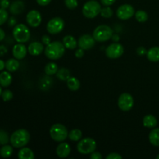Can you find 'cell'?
<instances>
[{
    "mask_svg": "<svg viewBox=\"0 0 159 159\" xmlns=\"http://www.w3.org/2000/svg\"><path fill=\"white\" fill-rule=\"evenodd\" d=\"M96 149V142L93 138H86L80 140L77 144V150L82 155H90Z\"/></svg>",
    "mask_w": 159,
    "mask_h": 159,
    "instance_id": "7",
    "label": "cell"
},
{
    "mask_svg": "<svg viewBox=\"0 0 159 159\" xmlns=\"http://www.w3.org/2000/svg\"><path fill=\"white\" fill-rule=\"evenodd\" d=\"M4 68H6V63L0 59V71H2Z\"/></svg>",
    "mask_w": 159,
    "mask_h": 159,
    "instance_id": "47",
    "label": "cell"
},
{
    "mask_svg": "<svg viewBox=\"0 0 159 159\" xmlns=\"http://www.w3.org/2000/svg\"><path fill=\"white\" fill-rule=\"evenodd\" d=\"M5 36H6V34H5V31L3 30L2 28H0V42L2 41L5 38Z\"/></svg>",
    "mask_w": 159,
    "mask_h": 159,
    "instance_id": "45",
    "label": "cell"
},
{
    "mask_svg": "<svg viewBox=\"0 0 159 159\" xmlns=\"http://www.w3.org/2000/svg\"><path fill=\"white\" fill-rule=\"evenodd\" d=\"M134 98L130 93H122L119 96L117 100V105L122 111H130L134 107Z\"/></svg>",
    "mask_w": 159,
    "mask_h": 159,
    "instance_id": "9",
    "label": "cell"
},
{
    "mask_svg": "<svg viewBox=\"0 0 159 159\" xmlns=\"http://www.w3.org/2000/svg\"><path fill=\"white\" fill-rule=\"evenodd\" d=\"M12 152H13L12 146L5 144V145H2V147L0 148V156L5 158H9L12 155Z\"/></svg>",
    "mask_w": 159,
    "mask_h": 159,
    "instance_id": "28",
    "label": "cell"
},
{
    "mask_svg": "<svg viewBox=\"0 0 159 159\" xmlns=\"http://www.w3.org/2000/svg\"><path fill=\"white\" fill-rule=\"evenodd\" d=\"M20 68V62L16 58H10L6 61V68L9 72H15Z\"/></svg>",
    "mask_w": 159,
    "mask_h": 159,
    "instance_id": "24",
    "label": "cell"
},
{
    "mask_svg": "<svg viewBox=\"0 0 159 159\" xmlns=\"http://www.w3.org/2000/svg\"><path fill=\"white\" fill-rule=\"evenodd\" d=\"M18 158L20 159H34V152L29 148H21L20 152H18Z\"/></svg>",
    "mask_w": 159,
    "mask_h": 159,
    "instance_id": "22",
    "label": "cell"
},
{
    "mask_svg": "<svg viewBox=\"0 0 159 159\" xmlns=\"http://www.w3.org/2000/svg\"><path fill=\"white\" fill-rule=\"evenodd\" d=\"M28 50L22 43H18L12 48V55L17 60H22L26 57Z\"/></svg>",
    "mask_w": 159,
    "mask_h": 159,
    "instance_id": "14",
    "label": "cell"
},
{
    "mask_svg": "<svg viewBox=\"0 0 159 159\" xmlns=\"http://www.w3.org/2000/svg\"><path fill=\"white\" fill-rule=\"evenodd\" d=\"M2 93V86H1V85H0V96H1Z\"/></svg>",
    "mask_w": 159,
    "mask_h": 159,
    "instance_id": "48",
    "label": "cell"
},
{
    "mask_svg": "<svg viewBox=\"0 0 159 159\" xmlns=\"http://www.w3.org/2000/svg\"><path fill=\"white\" fill-rule=\"evenodd\" d=\"M135 19L139 23H145L148 20V15L147 12L144 10H138L134 14Z\"/></svg>",
    "mask_w": 159,
    "mask_h": 159,
    "instance_id": "30",
    "label": "cell"
},
{
    "mask_svg": "<svg viewBox=\"0 0 159 159\" xmlns=\"http://www.w3.org/2000/svg\"><path fill=\"white\" fill-rule=\"evenodd\" d=\"M80 81L75 77H70L67 80V86L71 91L75 92L78 91L80 88Z\"/></svg>",
    "mask_w": 159,
    "mask_h": 159,
    "instance_id": "25",
    "label": "cell"
},
{
    "mask_svg": "<svg viewBox=\"0 0 159 159\" xmlns=\"http://www.w3.org/2000/svg\"><path fill=\"white\" fill-rule=\"evenodd\" d=\"M12 35L14 39L18 43H26L30 39V31L26 25L20 23L14 26L12 30Z\"/></svg>",
    "mask_w": 159,
    "mask_h": 159,
    "instance_id": "3",
    "label": "cell"
},
{
    "mask_svg": "<svg viewBox=\"0 0 159 159\" xmlns=\"http://www.w3.org/2000/svg\"><path fill=\"white\" fill-rule=\"evenodd\" d=\"M71 153V148L70 145L66 142H61L56 148V154L61 158H65Z\"/></svg>",
    "mask_w": 159,
    "mask_h": 159,
    "instance_id": "15",
    "label": "cell"
},
{
    "mask_svg": "<svg viewBox=\"0 0 159 159\" xmlns=\"http://www.w3.org/2000/svg\"><path fill=\"white\" fill-rule=\"evenodd\" d=\"M135 14L134 8L130 4L121 5L116 10V16L121 20H127Z\"/></svg>",
    "mask_w": 159,
    "mask_h": 159,
    "instance_id": "11",
    "label": "cell"
},
{
    "mask_svg": "<svg viewBox=\"0 0 159 159\" xmlns=\"http://www.w3.org/2000/svg\"><path fill=\"white\" fill-rule=\"evenodd\" d=\"M113 30L107 25H99L93 31V37L97 42H105L110 40L113 36Z\"/></svg>",
    "mask_w": 159,
    "mask_h": 159,
    "instance_id": "5",
    "label": "cell"
},
{
    "mask_svg": "<svg viewBox=\"0 0 159 159\" xmlns=\"http://www.w3.org/2000/svg\"><path fill=\"white\" fill-rule=\"evenodd\" d=\"M143 125L147 128H155L158 125V120L152 114H148L143 118Z\"/></svg>",
    "mask_w": 159,
    "mask_h": 159,
    "instance_id": "20",
    "label": "cell"
},
{
    "mask_svg": "<svg viewBox=\"0 0 159 159\" xmlns=\"http://www.w3.org/2000/svg\"><path fill=\"white\" fill-rule=\"evenodd\" d=\"M75 57H77V58H82V57L84 56V50L79 48V49H77L75 51Z\"/></svg>",
    "mask_w": 159,
    "mask_h": 159,
    "instance_id": "40",
    "label": "cell"
},
{
    "mask_svg": "<svg viewBox=\"0 0 159 159\" xmlns=\"http://www.w3.org/2000/svg\"><path fill=\"white\" fill-rule=\"evenodd\" d=\"M65 53V47L61 41L51 42L44 49V54L51 60H57L61 58Z\"/></svg>",
    "mask_w": 159,
    "mask_h": 159,
    "instance_id": "1",
    "label": "cell"
},
{
    "mask_svg": "<svg viewBox=\"0 0 159 159\" xmlns=\"http://www.w3.org/2000/svg\"><path fill=\"white\" fill-rule=\"evenodd\" d=\"M56 76L57 79L61 81H66L71 77V72L68 69L65 68H62L59 69L56 73Z\"/></svg>",
    "mask_w": 159,
    "mask_h": 159,
    "instance_id": "26",
    "label": "cell"
},
{
    "mask_svg": "<svg viewBox=\"0 0 159 159\" xmlns=\"http://www.w3.org/2000/svg\"><path fill=\"white\" fill-rule=\"evenodd\" d=\"M124 52V47L118 42H114V43H111L106 49V55L110 59L119 58L123 55Z\"/></svg>",
    "mask_w": 159,
    "mask_h": 159,
    "instance_id": "10",
    "label": "cell"
},
{
    "mask_svg": "<svg viewBox=\"0 0 159 159\" xmlns=\"http://www.w3.org/2000/svg\"><path fill=\"white\" fill-rule=\"evenodd\" d=\"M12 81V75L9 71H2L0 73V85L2 87H8L11 85Z\"/></svg>",
    "mask_w": 159,
    "mask_h": 159,
    "instance_id": "19",
    "label": "cell"
},
{
    "mask_svg": "<svg viewBox=\"0 0 159 159\" xmlns=\"http://www.w3.org/2000/svg\"><path fill=\"white\" fill-rule=\"evenodd\" d=\"M26 22L31 27H37L42 22V16L39 11L33 9L26 15Z\"/></svg>",
    "mask_w": 159,
    "mask_h": 159,
    "instance_id": "13",
    "label": "cell"
},
{
    "mask_svg": "<svg viewBox=\"0 0 159 159\" xmlns=\"http://www.w3.org/2000/svg\"><path fill=\"white\" fill-rule=\"evenodd\" d=\"M41 41L42 43H43V44L47 46V45H48L51 43V37L48 35H46V34H45V35H43V37H41Z\"/></svg>",
    "mask_w": 159,
    "mask_h": 159,
    "instance_id": "39",
    "label": "cell"
},
{
    "mask_svg": "<svg viewBox=\"0 0 159 159\" xmlns=\"http://www.w3.org/2000/svg\"><path fill=\"white\" fill-rule=\"evenodd\" d=\"M50 135L54 141L62 142L68 137V132L63 124H55L50 129Z\"/></svg>",
    "mask_w": 159,
    "mask_h": 159,
    "instance_id": "6",
    "label": "cell"
},
{
    "mask_svg": "<svg viewBox=\"0 0 159 159\" xmlns=\"http://www.w3.org/2000/svg\"><path fill=\"white\" fill-rule=\"evenodd\" d=\"M65 27V21L61 17H54L47 23V31L51 34H57L61 32Z\"/></svg>",
    "mask_w": 159,
    "mask_h": 159,
    "instance_id": "8",
    "label": "cell"
},
{
    "mask_svg": "<svg viewBox=\"0 0 159 159\" xmlns=\"http://www.w3.org/2000/svg\"><path fill=\"white\" fill-rule=\"evenodd\" d=\"M16 24V20L14 17H11L9 19V26H13Z\"/></svg>",
    "mask_w": 159,
    "mask_h": 159,
    "instance_id": "44",
    "label": "cell"
},
{
    "mask_svg": "<svg viewBox=\"0 0 159 159\" xmlns=\"http://www.w3.org/2000/svg\"><path fill=\"white\" fill-rule=\"evenodd\" d=\"M62 43L65 45V48L68 50H74L78 46V41L71 35H67L64 37L63 40H62Z\"/></svg>",
    "mask_w": 159,
    "mask_h": 159,
    "instance_id": "18",
    "label": "cell"
},
{
    "mask_svg": "<svg viewBox=\"0 0 159 159\" xmlns=\"http://www.w3.org/2000/svg\"><path fill=\"white\" fill-rule=\"evenodd\" d=\"M111 39L113 42H118L120 40V37L117 34H113Z\"/></svg>",
    "mask_w": 159,
    "mask_h": 159,
    "instance_id": "46",
    "label": "cell"
},
{
    "mask_svg": "<svg viewBox=\"0 0 159 159\" xmlns=\"http://www.w3.org/2000/svg\"><path fill=\"white\" fill-rule=\"evenodd\" d=\"M90 158L91 159H102V155L99 152H93V153L90 154Z\"/></svg>",
    "mask_w": 159,
    "mask_h": 159,
    "instance_id": "41",
    "label": "cell"
},
{
    "mask_svg": "<svg viewBox=\"0 0 159 159\" xmlns=\"http://www.w3.org/2000/svg\"><path fill=\"white\" fill-rule=\"evenodd\" d=\"M148 59L152 62L159 61V47H152L148 51L147 54Z\"/></svg>",
    "mask_w": 159,
    "mask_h": 159,
    "instance_id": "21",
    "label": "cell"
},
{
    "mask_svg": "<svg viewBox=\"0 0 159 159\" xmlns=\"http://www.w3.org/2000/svg\"><path fill=\"white\" fill-rule=\"evenodd\" d=\"M10 141V138L9 137V134L3 130H0V145L7 144Z\"/></svg>",
    "mask_w": 159,
    "mask_h": 159,
    "instance_id": "32",
    "label": "cell"
},
{
    "mask_svg": "<svg viewBox=\"0 0 159 159\" xmlns=\"http://www.w3.org/2000/svg\"><path fill=\"white\" fill-rule=\"evenodd\" d=\"M100 2L104 6H110L116 2V0H100Z\"/></svg>",
    "mask_w": 159,
    "mask_h": 159,
    "instance_id": "42",
    "label": "cell"
},
{
    "mask_svg": "<svg viewBox=\"0 0 159 159\" xmlns=\"http://www.w3.org/2000/svg\"><path fill=\"white\" fill-rule=\"evenodd\" d=\"M107 159H122V156L120 154L113 152V153H110L107 155Z\"/></svg>",
    "mask_w": 159,
    "mask_h": 159,
    "instance_id": "37",
    "label": "cell"
},
{
    "mask_svg": "<svg viewBox=\"0 0 159 159\" xmlns=\"http://www.w3.org/2000/svg\"><path fill=\"white\" fill-rule=\"evenodd\" d=\"M100 15L102 16L103 18H111L113 15V9H112L110 6H105L104 8H102V9H101Z\"/></svg>",
    "mask_w": 159,
    "mask_h": 159,
    "instance_id": "31",
    "label": "cell"
},
{
    "mask_svg": "<svg viewBox=\"0 0 159 159\" xmlns=\"http://www.w3.org/2000/svg\"><path fill=\"white\" fill-rule=\"evenodd\" d=\"M82 137V133L79 129H73L68 133V138L71 141H79Z\"/></svg>",
    "mask_w": 159,
    "mask_h": 159,
    "instance_id": "29",
    "label": "cell"
},
{
    "mask_svg": "<svg viewBox=\"0 0 159 159\" xmlns=\"http://www.w3.org/2000/svg\"><path fill=\"white\" fill-rule=\"evenodd\" d=\"M137 54L140 56H144L145 54H147L148 51L146 50V48L144 47H138L136 50Z\"/></svg>",
    "mask_w": 159,
    "mask_h": 159,
    "instance_id": "36",
    "label": "cell"
},
{
    "mask_svg": "<svg viewBox=\"0 0 159 159\" xmlns=\"http://www.w3.org/2000/svg\"><path fill=\"white\" fill-rule=\"evenodd\" d=\"M9 19V14L8 12L4 9L0 8V26L3 25Z\"/></svg>",
    "mask_w": 159,
    "mask_h": 159,
    "instance_id": "34",
    "label": "cell"
},
{
    "mask_svg": "<svg viewBox=\"0 0 159 159\" xmlns=\"http://www.w3.org/2000/svg\"><path fill=\"white\" fill-rule=\"evenodd\" d=\"M102 7L96 0H89L84 4L82 7V14L88 19H93L100 14Z\"/></svg>",
    "mask_w": 159,
    "mask_h": 159,
    "instance_id": "4",
    "label": "cell"
},
{
    "mask_svg": "<svg viewBox=\"0 0 159 159\" xmlns=\"http://www.w3.org/2000/svg\"><path fill=\"white\" fill-rule=\"evenodd\" d=\"M65 4L68 9L73 10L78 7L79 2H78V0H65Z\"/></svg>",
    "mask_w": 159,
    "mask_h": 159,
    "instance_id": "35",
    "label": "cell"
},
{
    "mask_svg": "<svg viewBox=\"0 0 159 159\" xmlns=\"http://www.w3.org/2000/svg\"><path fill=\"white\" fill-rule=\"evenodd\" d=\"M95 43H96V40L93 36L90 34H83L79 37L78 40V46L84 51L92 49L95 46Z\"/></svg>",
    "mask_w": 159,
    "mask_h": 159,
    "instance_id": "12",
    "label": "cell"
},
{
    "mask_svg": "<svg viewBox=\"0 0 159 159\" xmlns=\"http://www.w3.org/2000/svg\"><path fill=\"white\" fill-rule=\"evenodd\" d=\"M25 9L24 2L21 0H16L9 6V12L12 15H19L22 13Z\"/></svg>",
    "mask_w": 159,
    "mask_h": 159,
    "instance_id": "17",
    "label": "cell"
},
{
    "mask_svg": "<svg viewBox=\"0 0 159 159\" xmlns=\"http://www.w3.org/2000/svg\"><path fill=\"white\" fill-rule=\"evenodd\" d=\"M36 1H37V4H39L40 6H48V4H50L52 0H36Z\"/></svg>",
    "mask_w": 159,
    "mask_h": 159,
    "instance_id": "43",
    "label": "cell"
},
{
    "mask_svg": "<svg viewBox=\"0 0 159 159\" xmlns=\"http://www.w3.org/2000/svg\"><path fill=\"white\" fill-rule=\"evenodd\" d=\"M58 71V68H57V65L54 62H49L46 65L44 68V71L46 75H53L57 73Z\"/></svg>",
    "mask_w": 159,
    "mask_h": 159,
    "instance_id": "27",
    "label": "cell"
},
{
    "mask_svg": "<svg viewBox=\"0 0 159 159\" xmlns=\"http://www.w3.org/2000/svg\"><path fill=\"white\" fill-rule=\"evenodd\" d=\"M10 6V2L9 0H0V7L2 9H6Z\"/></svg>",
    "mask_w": 159,
    "mask_h": 159,
    "instance_id": "38",
    "label": "cell"
},
{
    "mask_svg": "<svg viewBox=\"0 0 159 159\" xmlns=\"http://www.w3.org/2000/svg\"><path fill=\"white\" fill-rule=\"evenodd\" d=\"M148 139L152 145L159 147V128H152L149 133Z\"/></svg>",
    "mask_w": 159,
    "mask_h": 159,
    "instance_id": "23",
    "label": "cell"
},
{
    "mask_svg": "<svg viewBox=\"0 0 159 159\" xmlns=\"http://www.w3.org/2000/svg\"><path fill=\"white\" fill-rule=\"evenodd\" d=\"M30 140V134L25 129H19L11 134L10 143L12 147L21 148L25 147Z\"/></svg>",
    "mask_w": 159,
    "mask_h": 159,
    "instance_id": "2",
    "label": "cell"
},
{
    "mask_svg": "<svg viewBox=\"0 0 159 159\" xmlns=\"http://www.w3.org/2000/svg\"><path fill=\"white\" fill-rule=\"evenodd\" d=\"M156 158H157V159H159V155H157Z\"/></svg>",
    "mask_w": 159,
    "mask_h": 159,
    "instance_id": "49",
    "label": "cell"
},
{
    "mask_svg": "<svg viewBox=\"0 0 159 159\" xmlns=\"http://www.w3.org/2000/svg\"><path fill=\"white\" fill-rule=\"evenodd\" d=\"M43 49H44V48H43V43L37 41L32 42V43H30L27 48L29 54H30L33 56L40 55V54H42Z\"/></svg>",
    "mask_w": 159,
    "mask_h": 159,
    "instance_id": "16",
    "label": "cell"
},
{
    "mask_svg": "<svg viewBox=\"0 0 159 159\" xmlns=\"http://www.w3.org/2000/svg\"><path fill=\"white\" fill-rule=\"evenodd\" d=\"M1 97L3 101L7 102V101L11 100V99H12V97H13V93H12V91H10V90L6 89L4 90V91H2V95H1Z\"/></svg>",
    "mask_w": 159,
    "mask_h": 159,
    "instance_id": "33",
    "label": "cell"
}]
</instances>
